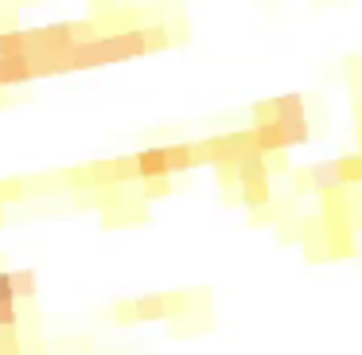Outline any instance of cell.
<instances>
[{"label": "cell", "instance_id": "1", "mask_svg": "<svg viewBox=\"0 0 362 355\" xmlns=\"http://www.w3.org/2000/svg\"><path fill=\"white\" fill-rule=\"evenodd\" d=\"M141 55H148L144 28H125V32H110V35H98V40L74 43L66 51V71H86V67H105V63L141 59Z\"/></svg>", "mask_w": 362, "mask_h": 355}, {"label": "cell", "instance_id": "2", "mask_svg": "<svg viewBox=\"0 0 362 355\" xmlns=\"http://www.w3.org/2000/svg\"><path fill=\"white\" fill-rule=\"evenodd\" d=\"M304 176H308V188L312 191H335V188H343V180H339V160H320V164H312V168H304Z\"/></svg>", "mask_w": 362, "mask_h": 355}, {"label": "cell", "instance_id": "3", "mask_svg": "<svg viewBox=\"0 0 362 355\" xmlns=\"http://www.w3.org/2000/svg\"><path fill=\"white\" fill-rule=\"evenodd\" d=\"M133 160H136V176H141V180L172 176V172H168V149H164V145H160V149H141Z\"/></svg>", "mask_w": 362, "mask_h": 355}, {"label": "cell", "instance_id": "4", "mask_svg": "<svg viewBox=\"0 0 362 355\" xmlns=\"http://www.w3.org/2000/svg\"><path fill=\"white\" fill-rule=\"evenodd\" d=\"M0 59H32V35L24 28L0 32Z\"/></svg>", "mask_w": 362, "mask_h": 355}, {"label": "cell", "instance_id": "5", "mask_svg": "<svg viewBox=\"0 0 362 355\" xmlns=\"http://www.w3.org/2000/svg\"><path fill=\"white\" fill-rule=\"evenodd\" d=\"M32 59H0V86H20V82H32Z\"/></svg>", "mask_w": 362, "mask_h": 355}, {"label": "cell", "instance_id": "6", "mask_svg": "<svg viewBox=\"0 0 362 355\" xmlns=\"http://www.w3.org/2000/svg\"><path fill=\"white\" fill-rule=\"evenodd\" d=\"M136 320H168V293H148V297L133 300Z\"/></svg>", "mask_w": 362, "mask_h": 355}, {"label": "cell", "instance_id": "7", "mask_svg": "<svg viewBox=\"0 0 362 355\" xmlns=\"http://www.w3.org/2000/svg\"><path fill=\"white\" fill-rule=\"evenodd\" d=\"M253 180H269V157L265 152H250L238 160V184H253Z\"/></svg>", "mask_w": 362, "mask_h": 355}, {"label": "cell", "instance_id": "8", "mask_svg": "<svg viewBox=\"0 0 362 355\" xmlns=\"http://www.w3.org/2000/svg\"><path fill=\"white\" fill-rule=\"evenodd\" d=\"M168 149V172H191V168L199 164L195 160V145H164Z\"/></svg>", "mask_w": 362, "mask_h": 355}, {"label": "cell", "instance_id": "9", "mask_svg": "<svg viewBox=\"0 0 362 355\" xmlns=\"http://www.w3.org/2000/svg\"><path fill=\"white\" fill-rule=\"evenodd\" d=\"M339 180H343V188H362V152L339 157Z\"/></svg>", "mask_w": 362, "mask_h": 355}, {"label": "cell", "instance_id": "10", "mask_svg": "<svg viewBox=\"0 0 362 355\" xmlns=\"http://www.w3.org/2000/svg\"><path fill=\"white\" fill-rule=\"evenodd\" d=\"M273 110H276V121L308 118V113H304V98H300V94H281V98H273Z\"/></svg>", "mask_w": 362, "mask_h": 355}, {"label": "cell", "instance_id": "11", "mask_svg": "<svg viewBox=\"0 0 362 355\" xmlns=\"http://www.w3.org/2000/svg\"><path fill=\"white\" fill-rule=\"evenodd\" d=\"M242 203L250 207V211H257V207H269V196H273V191H269V180H253V184H242Z\"/></svg>", "mask_w": 362, "mask_h": 355}, {"label": "cell", "instance_id": "12", "mask_svg": "<svg viewBox=\"0 0 362 355\" xmlns=\"http://www.w3.org/2000/svg\"><path fill=\"white\" fill-rule=\"evenodd\" d=\"M12 293H16V300H28L40 293V277L32 274V269H12Z\"/></svg>", "mask_w": 362, "mask_h": 355}, {"label": "cell", "instance_id": "13", "mask_svg": "<svg viewBox=\"0 0 362 355\" xmlns=\"http://www.w3.org/2000/svg\"><path fill=\"white\" fill-rule=\"evenodd\" d=\"M144 40H148V51H164L168 43H172V40H168V28H164V24L144 28Z\"/></svg>", "mask_w": 362, "mask_h": 355}, {"label": "cell", "instance_id": "14", "mask_svg": "<svg viewBox=\"0 0 362 355\" xmlns=\"http://www.w3.org/2000/svg\"><path fill=\"white\" fill-rule=\"evenodd\" d=\"M0 355H20V332L0 328Z\"/></svg>", "mask_w": 362, "mask_h": 355}, {"label": "cell", "instance_id": "15", "mask_svg": "<svg viewBox=\"0 0 362 355\" xmlns=\"http://www.w3.org/2000/svg\"><path fill=\"white\" fill-rule=\"evenodd\" d=\"M141 184H144V196L148 199H160V196L172 191V180H168V176H160V180H141Z\"/></svg>", "mask_w": 362, "mask_h": 355}, {"label": "cell", "instance_id": "16", "mask_svg": "<svg viewBox=\"0 0 362 355\" xmlns=\"http://www.w3.org/2000/svg\"><path fill=\"white\" fill-rule=\"evenodd\" d=\"M0 328H20V308H16V300L0 305Z\"/></svg>", "mask_w": 362, "mask_h": 355}, {"label": "cell", "instance_id": "17", "mask_svg": "<svg viewBox=\"0 0 362 355\" xmlns=\"http://www.w3.org/2000/svg\"><path fill=\"white\" fill-rule=\"evenodd\" d=\"M113 320H117V324H136L133 300H125V305H117V308H113Z\"/></svg>", "mask_w": 362, "mask_h": 355}, {"label": "cell", "instance_id": "18", "mask_svg": "<svg viewBox=\"0 0 362 355\" xmlns=\"http://www.w3.org/2000/svg\"><path fill=\"white\" fill-rule=\"evenodd\" d=\"M8 300H16V293H12V274H0V305H8Z\"/></svg>", "mask_w": 362, "mask_h": 355}]
</instances>
